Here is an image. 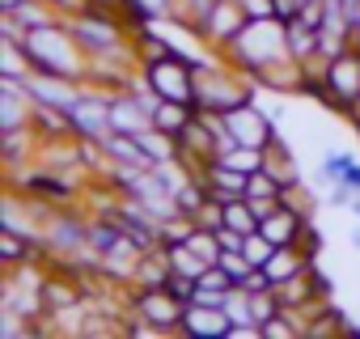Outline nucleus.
<instances>
[{
	"label": "nucleus",
	"instance_id": "obj_14",
	"mask_svg": "<svg viewBox=\"0 0 360 339\" xmlns=\"http://www.w3.org/2000/svg\"><path fill=\"white\" fill-rule=\"evenodd\" d=\"M284 39H288V51H292V60H297V64H305V60H318L322 30H318V26H309L301 13H292V18L284 22Z\"/></svg>",
	"mask_w": 360,
	"mask_h": 339
},
{
	"label": "nucleus",
	"instance_id": "obj_29",
	"mask_svg": "<svg viewBox=\"0 0 360 339\" xmlns=\"http://www.w3.org/2000/svg\"><path fill=\"white\" fill-rule=\"evenodd\" d=\"M352 246H356V250H360V229H356V234H352Z\"/></svg>",
	"mask_w": 360,
	"mask_h": 339
},
{
	"label": "nucleus",
	"instance_id": "obj_6",
	"mask_svg": "<svg viewBox=\"0 0 360 339\" xmlns=\"http://www.w3.org/2000/svg\"><path fill=\"white\" fill-rule=\"evenodd\" d=\"M144 81L161 94V98H174V102H191L195 106V64L187 56H161V60H148L144 64Z\"/></svg>",
	"mask_w": 360,
	"mask_h": 339
},
{
	"label": "nucleus",
	"instance_id": "obj_18",
	"mask_svg": "<svg viewBox=\"0 0 360 339\" xmlns=\"http://www.w3.org/2000/svg\"><path fill=\"white\" fill-rule=\"evenodd\" d=\"M39 246H43V242L26 238V234H18V229H0V259H5V267H22L26 259H34Z\"/></svg>",
	"mask_w": 360,
	"mask_h": 339
},
{
	"label": "nucleus",
	"instance_id": "obj_3",
	"mask_svg": "<svg viewBox=\"0 0 360 339\" xmlns=\"http://www.w3.org/2000/svg\"><path fill=\"white\" fill-rule=\"evenodd\" d=\"M72 39L81 43V51L89 60H106V56H119V51H136V43L127 47L123 39V26L110 18V5H85L81 13H72Z\"/></svg>",
	"mask_w": 360,
	"mask_h": 339
},
{
	"label": "nucleus",
	"instance_id": "obj_10",
	"mask_svg": "<svg viewBox=\"0 0 360 339\" xmlns=\"http://www.w3.org/2000/svg\"><path fill=\"white\" fill-rule=\"evenodd\" d=\"M85 81H72V77H56V72H30L26 77V94L30 102L39 106H56V110H72L77 98H81Z\"/></svg>",
	"mask_w": 360,
	"mask_h": 339
},
{
	"label": "nucleus",
	"instance_id": "obj_21",
	"mask_svg": "<svg viewBox=\"0 0 360 339\" xmlns=\"http://www.w3.org/2000/svg\"><path fill=\"white\" fill-rule=\"evenodd\" d=\"M43 297H47V305H51V309H77V305H81L77 284H60V280L43 284Z\"/></svg>",
	"mask_w": 360,
	"mask_h": 339
},
{
	"label": "nucleus",
	"instance_id": "obj_17",
	"mask_svg": "<svg viewBox=\"0 0 360 339\" xmlns=\"http://www.w3.org/2000/svg\"><path fill=\"white\" fill-rule=\"evenodd\" d=\"M322 179L326 183H347V187H356L360 191V165H356V157L352 153H326L322 157Z\"/></svg>",
	"mask_w": 360,
	"mask_h": 339
},
{
	"label": "nucleus",
	"instance_id": "obj_4",
	"mask_svg": "<svg viewBox=\"0 0 360 339\" xmlns=\"http://www.w3.org/2000/svg\"><path fill=\"white\" fill-rule=\"evenodd\" d=\"M242 102H250V85L242 77H233L221 64H200L195 68V110L225 115V110H233Z\"/></svg>",
	"mask_w": 360,
	"mask_h": 339
},
{
	"label": "nucleus",
	"instance_id": "obj_20",
	"mask_svg": "<svg viewBox=\"0 0 360 339\" xmlns=\"http://www.w3.org/2000/svg\"><path fill=\"white\" fill-rule=\"evenodd\" d=\"M34 72V64H30V56H26V47L22 43H13V39H5L0 43V77H30Z\"/></svg>",
	"mask_w": 360,
	"mask_h": 339
},
{
	"label": "nucleus",
	"instance_id": "obj_24",
	"mask_svg": "<svg viewBox=\"0 0 360 339\" xmlns=\"http://www.w3.org/2000/svg\"><path fill=\"white\" fill-rule=\"evenodd\" d=\"M217 263H221V267H225V271H229L238 284H242V280L255 271V263L246 259V250H221V259H217Z\"/></svg>",
	"mask_w": 360,
	"mask_h": 339
},
{
	"label": "nucleus",
	"instance_id": "obj_28",
	"mask_svg": "<svg viewBox=\"0 0 360 339\" xmlns=\"http://www.w3.org/2000/svg\"><path fill=\"white\" fill-rule=\"evenodd\" d=\"M352 212H356V221H360V200H352Z\"/></svg>",
	"mask_w": 360,
	"mask_h": 339
},
{
	"label": "nucleus",
	"instance_id": "obj_16",
	"mask_svg": "<svg viewBox=\"0 0 360 339\" xmlns=\"http://www.w3.org/2000/svg\"><path fill=\"white\" fill-rule=\"evenodd\" d=\"M309 259H314V255H301V242H292V246H276V255L263 263V271H267V276H271V284L280 288L284 280L301 276V271L309 267Z\"/></svg>",
	"mask_w": 360,
	"mask_h": 339
},
{
	"label": "nucleus",
	"instance_id": "obj_7",
	"mask_svg": "<svg viewBox=\"0 0 360 339\" xmlns=\"http://www.w3.org/2000/svg\"><path fill=\"white\" fill-rule=\"evenodd\" d=\"M136 314L153 326V331H169V326H183V314H187V301L178 297V293H169L165 284H157V288H136Z\"/></svg>",
	"mask_w": 360,
	"mask_h": 339
},
{
	"label": "nucleus",
	"instance_id": "obj_19",
	"mask_svg": "<svg viewBox=\"0 0 360 339\" xmlns=\"http://www.w3.org/2000/svg\"><path fill=\"white\" fill-rule=\"evenodd\" d=\"M165 259H169V267H174V276H187V280H200L212 263L204 259V255H195L187 242H178V246H165Z\"/></svg>",
	"mask_w": 360,
	"mask_h": 339
},
{
	"label": "nucleus",
	"instance_id": "obj_1",
	"mask_svg": "<svg viewBox=\"0 0 360 339\" xmlns=\"http://www.w3.org/2000/svg\"><path fill=\"white\" fill-rule=\"evenodd\" d=\"M284 22L288 18H280V13L246 18V26L225 43V51L233 56V68L246 72V77L267 81V77H276L280 64H297L292 51H288V39H284Z\"/></svg>",
	"mask_w": 360,
	"mask_h": 339
},
{
	"label": "nucleus",
	"instance_id": "obj_12",
	"mask_svg": "<svg viewBox=\"0 0 360 339\" xmlns=\"http://www.w3.org/2000/svg\"><path fill=\"white\" fill-rule=\"evenodd\" d=\"M110 123H115V132L136 136V132L153 127V110L144 106V98H140L136 89H127V94H110Z\"/></svg>",
	"mask_w": 360,
	"mask_h": 339
},
{
	"label": "nucleus",
	"instance_id": "obj_23",
	"mask_svg": "<svg viewBox=\"0 0 360 339\" xmlns=\"http://www.w3.org/2000/svg\"><path fill=\"white\" fill-rule=\"evenodd\" d=\"M229 297H233V288H217V284H204V280H195L191 305H217V309H225V305H229Z\"/></svg>",
	"mask_w": 360,
	"mask_h": 339
},
{
	"label": "nucleus",
	"instance_id": "obj_9",
	"mask_svg": "<svg viewBox=\"0 0 360 339\" xmlns=\"http://www.w3.org/2000/svg\"><path fill=\"white\" fill-rule=\"evenodd\" d=\"M72 115V127H77V140L85 136V140H106L110 132H115V123H110V94H98V89H81V98H77V106L68 110Z\"/></svg>",
	"mask_w": 360,
	"mask_h": 339
},
{
	"label": "nucleus",
	"instance_id": "obj_8",
	"mask_svg": "<svg viewBox=\"0 0 360 339\" xmlns=\"http://www.w3.org/2000/svg\"><path fill=\"white\" fill-rule=\"evenodd\" d=\"M221 119H225V132L233 136V144H246V148H267V144L276 140V123H271V115H263L255 102H242V106L225 110Z\"/></svg>",
	"mask_w": 360,
	"mask_h": 339
},
{
	"label": "nucleus",
	"instance_id": "obj_5",
	"mask_svg": "<svg viewBox=\"0 0 360 339\" xmlns=\"http://www.w3.org/2000/svg\"><path fill=\"white\" fill-rule=\"evenodd\" d=\"M322 81H326V98L322 102L347 115L360 102V47H347L335 60H322Z\"/></svg>",
	"mask_w": 360,
	"mask_h": 339
},
{
	"label": "nucleus",
	"instance_id": "obj_27",
	"mask_svg": "<svg viewBox=\"0 0 360 339\" xmlns=\"http://www.w3.org/2000/svg\"><path fill=\"white\" fill-rule=\"evenodd\" d=\"M47 5H51V9H64V13H81L89 0H47Z\"/></svg>",
	"mask_w": 360,
	"mask_h": 339
},
{
	"label": "nucleus",
	"instance_id": "obj_15",
	"mask_svg": "<svg viewBox=\"0 0 360 339\" xmlns=\"http://www.w3.org/2000/svg\"><path fill=\"white\" fill-rule=\"evenodd\" d=\"M242 26H246V13H242V5H238V0H221V5L212 9V18L204 22L200 39H212V43H229V39H233Z\"/></svg>",
	"mask_w": 360,
	"mask_h": 339
},
{
	"label": "nucleus",
	"instance_id": "obj_11",
	"mask_svg": "<svg viewBox=\"0 0 360 339\" xmlns=\"http://www.w3.org/2000/svg\"><path fill=\"white\" fill-rule=\"evenodd\" d=\"M43 242L47 250H56L60 259H72V255H85V242H89V221H81L77 212H56L43 229Z\"/></svg>",
	"mask_w": 360,
	"mask_h": 339
},
{
	"label": "nucleus",
	"instance_id": "obj_25",
	"mask_svg": "<svg viewBox=\"0 0 360 339\" xmlns=\"http://www.w3.org/2000/svg\"><path fill=\"white\" fill-rule=\"evenodd\" d=\"M263 335H267V339H288V335H297V314H292V309H280L276 318L263 322Z\"/></svg>",
	"mask_w": 360,
	"mask_h": 339
},
{
	"label": "nucleus",
	"instance_id": "obj_22",
	"mask_svg": "<svg viewBox=\"0 0 360 339\" xmlns=\"http://www.w3.org/2000/svg\"><path fill=\"white\" fill-rule=\"evenodd\" d=\"M169 5H174V0H123L127 18H136V22H153V18L169 13Z\"/></svg>",
	"mask_w": 360,
	"mask_h": 339
},
{
	"label": "nucleus",
	"instance_id": "obj_13",
	"mask_svg": "<svg viewBox=\"0 0 360 339\" xmlns=\"http://www.w3.org/2000/svg\"><path fill=\"white\" fill-rule=\"evenodd\" d=\"M183 331L200 339H233V318L229 309H217V305H187Z\"/></svg>",
	"mask_w": 360,
	"mask_h": 339
},
{
	"label": "nucleus",
	"instance_id": "obj_26",
	"mask_svg": "<svg viewBox=\"0 0 360 339\" xmlns=\"http://www.w3.org/2000/svg\"><path fill=\"white\" fill-rule=\"evenodd\" d=\"M242 250H246V259H250V263H255V267H263V263H267V259H271V255H276V242H267V238H263V234H250V238H246V246H242Z\"/></svg>",
	"mask_w": 360,
	"mask_h": 339
},
{
	"label": "nucleus",
	"instance_id": "obj_2",
	"mask_svg": "<svg viewBox=\"0 0 360 339\" xmlns=\"http://www.w3.org/2000/svg\"><path fill=\"white\" fill-rule=\"evenodd\" d=\"M26 56L34 64V72H56V77H72V81H85L89 77V56L81 51V43L72 39V30H64L60 22H47L39 30L26 34Z\"/></svg>",
	"mask_w": 360,
	"mask_h": 339
}]
</instances>
